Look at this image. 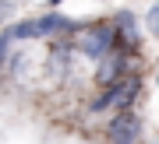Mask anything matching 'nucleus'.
Wrapping results in <instances>:
<instances>
[{
    "label": "nucleus",
    "mask_w": 159,
    "mask_h": 144,
    "mask_svg": "<svg viewBox=\"0 0 159 144\" xmlns=\"http://www.w3.org/2000/svg\"><path fill=\"white\" fill-rule=\"evenodd\" d=\"M113 46H117V32L110 25H92V28H85V32L74 39V49H78L81 56H89V60L106 56Z\"/></svg>",
    "instance_id": "nucleus-1"
},
{
    "label": "nucleus",
    "mask_w": 159,
    "mask_h": 144,
    "mask_svg": "<svg viewBox=\"0 0 159 144\" xmlns=\"http://www.w3.org/2000/svg\"><path fill=\"white\" fill-rule=\"evenodd\" d=\"M110 144H138L142 141V120L134 112H117L110 120V130H106Z\"/></svg>",
    "instance_id": "nucleus-2"
},
{
    "label": "nucleus",
    "mask_w": 159,
    "mask_h": 144,
    "mask_svg": "<svg viewBox=\"0 0 159 144\" xmlns=\"http://www.w3.org/2000/svg\"><path fill=\"white\" fill-rule=\"evenodd\" d=\"M124 74H127V53H124V49H113V53H106L102 67L96 70V81L110 88V84H117Z\"/></svg>",
    "instance_id": "nucleus-3"
},
{
    "label": "nucleus",
    "mask_w": 159,
    "mask_h": 144,
    "mask_svg": "<svg viewBox=\"0 0 159 144\" xmlns=\"http://www.w3.org/2000/svg\"><path fill=\"white\" fill-rule=\"evenodd\" d=\"M138 88H142V78H138V74H124V78L113 84V91H117L113 109L117 112H131V102L138 99Z\"/></svg>",
    "instance_id": "nucleus-4"
},
{
    "label": "nucleus",
    "mask_w": 159,
    "mask_h": 144,
    "mask_svg": "<svg viewBox=\"0 0 159 144\" xmlns=\"http://www.w3.org/2000/svg\"><path fill=\"white\" fill-rule=\"evenodd\" d=\"M32 25H35V39H43V35H64V32H74V21H67V18L57 14V11H50V14H43V18H32Z\"/></svg>",
    "instance_id": "nucleus-5"
},
{
    "label": "nucleus",
    "mask_w": 159,
    "mask_h": 144,
    "mask_svg": "<svg viewBox=\"0 0 159 144\" xmlns=\"http://www.w3.org/2000/svg\"><path fill=\"white\" fill-rule=\"evenodd\" d=\"M145 25H148V32H152V35H159V0H156L152 7H148V18H145Z\"/></svg>",
    "instance_id": "nucleus-6"
},
{
    "label": "nucleus",
    "mask_w": 159,
    "mask_h": 144,
    "mask_svg": "<svg viewBox=\"0 0 159 144\" xmlns=\"http://www.w3.org/2000/svg\"><path fill=\"white\" fill-rule=\"evenodd\" d=\"M67 60H71V49H67V46H57V49H53V63H57V70H60V67L67 70Z\"/></svg>",
    "instance_id": "nucleus-7"
},
{
    "label": "nucleus",
    "mask_w": 159,
    "mask_h": 144,
    "mask_svg": "<svg viewBox=\"0 0 159 144\" xmlns=\"http://www.w3.org/2000/svg\"><path fill=\"white\" fill-rule=\"evenodd\" d=\"M11 42H14V39H11V32H4V35H0V67L7 63V53H11Z\"/></svg>",
    "instance_id": "nucleus-8"
},
{
    "label": "nucleus",
    "mask_w": 159,
    "mask_h": 144,
    "mask_svg": "<svg viewBox=\"0 0 159 144\" xmlns=\"http://www.w3.org/2000/svg\"><path fill=\"white\" fill-rule=\"evenodd\" d=\"M57 4H64V0H50V7H57Z\"/></svg>",
    "instance_id": "nucleus-9"
},
{
    "label": "nucleus",
    "mask_w": 159,
    "mask_h": 144,
    "mask_svg": "<svg viewBox=\"0 0 159 144\" xmlns=\"http://www.w3.org/2000/svg\"><path fill=\"white\" fill-rule=\"evenodd\" d=\"M0 4H4V0H0ZM0 18H4V7H0Z\"/></svg>",
    "instance_id": "nucleus-10"
}]
</instances>
